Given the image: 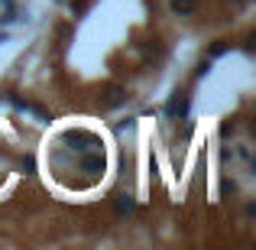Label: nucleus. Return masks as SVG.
I'll list each match as a JSON object with an SVG mask.
<instances>
[{
    "instance_id": "nucleus-1",
    "label": "nucleus",
    "mask_w": 256,
    "mask_h": 250,
    "mask_svg": "<svg viewBox=\"0 0 256 250\" xmlns=\"http://www.w3.org/2000/svg\"><path fill=\"white\" fill-rule=\"evenodd\" d=\"M120 101H124V88L107 85V88H104V101H100V104H104V107H117Z\"/></svg>"
},
{
    "instance_id": "nucleus-2",
    "label": "nucleus",
    "mask_w": 256,
    "mask_h": 250,
    "mask_svg": "<svg viewBox=\"0 0 256 250\" xmlns=\"http://www.w3.org/2000/svg\"><path fill=\"white\" fill-rule=\"evenodd\" d=\"M114 208H117V214H130L133 211V198L130 195H117V198H114Z\"/></svg>"
},
{
    "instance_id": "nucleus-3",
    "label": "nucleus",
    "mask_w": 256,
    "mask_h": 250,
    "mask_svg": "<svg viewBox=\"0 0 256 250\" xmlns=\"http://www.w3.org/2000/svg\"><path fill=\"white\" fill-rule=\"evenodd\" d=\"M194 7H198V0H172V10L178 13V17H185V13H192Z\"/></svg>"
},
{
    "instance_id": "nucleus-4",
    "label": "nucleus",
    "mask_w": 256,
    "mask_h": 250,
    "mask_svg": "<svg viewBox=\"0 0 256 250\" xmlns=\"http://www.w3.org/2000/svg\"><path fill=\"white\" fill-rule=\"evenodd\" d=\"M82 166H84V172H100L104 169V156H88Z\"/></svg>"
},
{
    "instance_id": "nucleus-5",
    "label": "nucleus",
    "mask_w": 256,
    "mask_h": 250,
    "mask_svg": "<svg viewBox=\"0 0 256 250\" xmlns=\"http://www.w3.org/2000/svg\"><path fill=\"white\" fill-rule=\"evenodd\" d=\"M185 107H188V101H185V98H182V101L175 98L172 104H169V111H172V114H185Z\"/></svg>"
},
{
    "instance_id": "nucleus-6",
    "label": "nucleus",
    "mask_w": 256,
    "mask_h": 250,
    "mask_svg": "<svg viewBox=\"0 0 256 250\" xmlns=\"http://www.w3.org/2000/svg\"><path fill=\"white\" fill-rule=\"evenodd\" d=\"M84 4H88V0H72V7H75V10H84Z\"/></svg>"
},
{
    "instance_id": "nucleus-7",
    "label": "nucleus",
    "mask_w": 256,
    "mask_h": 250,
    "mask_svg": "<svg viewBox=\"0 0 256 250\" xmlns=\"http://www.w3.org/2000/svg\"><path fill=\"white\" fill-rule=\"evenodd\" d=\"M230 4H244V0H230Z\"/></svg>"
}]
</instances>
